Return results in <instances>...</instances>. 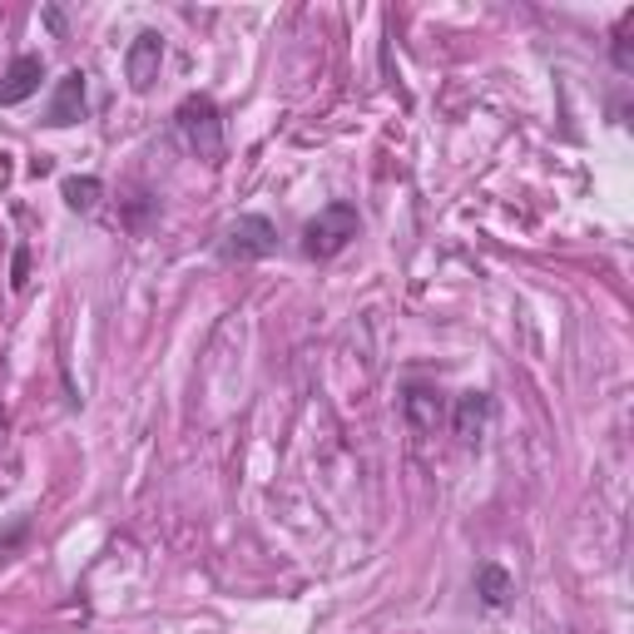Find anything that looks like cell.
Here are the masks:
<instances>
[{
    "label": "cell",
    "mask_w": 634,
    "mask_h": 634,
    "mask_svg": "<svg viewBox=\"0 0 634 634\" xmlns=\"http://www.w3.org/2000/svg\"><path fill=\"white\" fill-rule=\"evenodd\" d=\"M174 130H179L183 149L199 154V159H218L224 154V115L208 95H189L174 109Z\"/></svg>",
    "instance_id": "cell-1"
},
{
    "label": "cell",
    "mask_w": 634,
    "mask_h": 634,
    "mask_svg": "<svg viewBox=\"0 0 634 634\" xmlns=\"http://www.w3.org/2000/svg\"><path fill=\"white\" fill-rule=\"evenodd\" d=\"M357 228H362L357 208L337 199V204L318 208V218L302 224V253H308V259H337V253L357 238Z\"/></svg>",
    "instance_id": "cell-2"
},
{
    "label": "cell",
    "mask_w": 634,
    "mask_h": 634,
    "mask_svg": "<svg viewBox=\"0 0 634 634\" xmlns=\"http://www.w3.org/2000/svg\"><path fill=\"white\" fill-rule=\"evenodd\" d=\"M268 253H278V228H273V218L243 214L224 228V243H218V259L224 263H259Z\"/></svg>",
    "instance_id": "cell-3"
},
{
    "label": "cell",
    "mask_w": 634,
    "mask_h": 634,
    "mask_svg": "<svg viewBox=\"0 0 634 634\" xmlns=\"http://www.w3.org/2000/svg\"><path fill=\"white\" fill-rule=\"evenodd\" d=\"M159 65H164V35L159 31H140L130 40V50H124V80H130L134 95L154 89V80H159Z\"/></svg>",
    "instance_id": "cell-4"
},
{
    "label": "cell",
    "mask_w": 634,
    "mask_h": 634,
    "mask_svg": "<svg viewBox=\"0 0 634 634\" xmlns=\"http://www.w3.org/2000/svg\"><path fill=\"white\" fill-rule=\"evenodd\" d=\"M85 109H89V80H85V70H65V75H60V85H55L50 109H45V124H50V130H70V124H80V119H85Z\"/></svg>",
    "instance_id": "cell-5"
},
{
    "label": "cell",
    "mask_w": 634,
    "mask_h": 634,
    "mask_svg": "<svg viewBox=\"0 0 634 634\" xmlns=\"http://www.w3.org/2000/svg\"><path fill=\"white\" fill-rule=\"evenodd\" d=\"M40 80H45L40 55H15L11 70H5V80H0V105H21V99H31L35 89H40Z\"/></svg>",
    "instance_id": "cell-6"
},
{
    "label": "cell",
    "mask_w": 634,
    "mask_h": 634,
    "mask_svg": "<svg viewBox=\"0 0 634 634\" xmlns=\"http://www.w3.org/2000/svg\"><path fill=\"white\" fill-rule=\"evenodd\" d=\"M486 421H491V397L486 392H466V397H456V411H452V427L456 436L471 446V441H481Z\"/></svg>",
    "instance_id": "cell-7"
},
{
    "label": "cell",
    "mask_w": 634,
    "mask_h": 634,
    "mask_svg": "<svg viewBox=\"0 0 634 634\" xmlns=\"http://www.w3.org/2000/svg\"><path fill=\"white\" fill-rule=\"evenodd\" d=\"M476 595H481L486 610H505L511 595H516V585H511V575H505L501 565H481L476 570Z\"/></svg>",
    "instance_id": "cell-8"
},
{
    "label": "cell",
    "mask_w": 634,
    "mask_h": 634,
    "mask_svg": "<svg viewBox=\"0 0 634 634\" xmlns=\"http://www.w3.org/2000/svg\"><path fill=\"white\" fill-rule=\"evenodd\" d=\"M441 392H431V387H407V417H411V427L417 431H431L441 421Z\"/></svg>",
    "instance_id": "cell-9"
},
{
    "label": "cell",
    "mask_w": 634,
    "mask_h": 634,
    "mask_svg": "<svg viewBox=\"0 0 634 634\" xmlns=\"http://www.w3.org/2000/svg\"><path fill=\"white\" fill-rule=\"evenodd\" d=\"M99 194H105V183H99L95 174H80V179L60 183V199H65V208H75V214H89V208L99 204Z\"/></svg>",
    "instance_id": "cell-10"
},
{
    "label": "cell",
    "mask_w": 634,
    "mask_h": 634,
    "mask_svg": "<svg viewBox=\"0 0 634 634\" xmlns=\"http://www.w3.org/2000/svg\"><path fill=\"white\" fill-rule=\"evenodd\" d=\"M630 31H634V11L630 15H624V21H620V31H614V70H624V75H630V70H634V55H630Z\"/></svg>",
    "instance_id": "cell-11"
},
{
    "label": "cell",
    "mask_w": 634,
    "mask_h": 634,
    "mask_svg": "<svg viewBox=\"0 0 634 634\" xmlns=\"http://www.w3.org/2000/svg\"><path fill=\"white\" fill-rule=\"evenodd\" d=\"M25 273H31V253H25V248H15V268H11L15 288H25Z\"/></svg>",
    "instance_id": "cell-12"
},
{
    "label": "cell",
    "mask_w": 634,
    "mask_h": 634,
    "mask_svg": "<svg viewBox=\"0 0 634 634\" xmlns=\"http://www.w3.org/2000/svg\"><path fill=\"white\" fill-rule=\"evenodd\" d=\"M45 25H50V31L60 35V31H65V15H60V11H55V5H50V11H45Z\"/></svg>",
    "instance_id": "cell-13"
}]
</instances>
